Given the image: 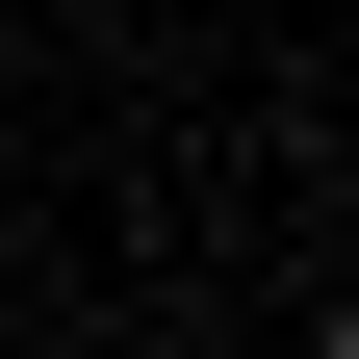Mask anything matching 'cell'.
<instances>
[{
    "label": "cell",
    "mask_w": 359,
    "mask_h": 359,
    "mask_svg": "<svg viewBox=\"0 0 359 359\" xmlns=\"http://www.w3.org/2000/svg\"><path fill=\"white\" fill-rule=\"evenodd\" d=\"M308 359H359V283H334V308H308Z\"/></svg>",
    "instance_id": "6da1fadb"
}]
</instances>
